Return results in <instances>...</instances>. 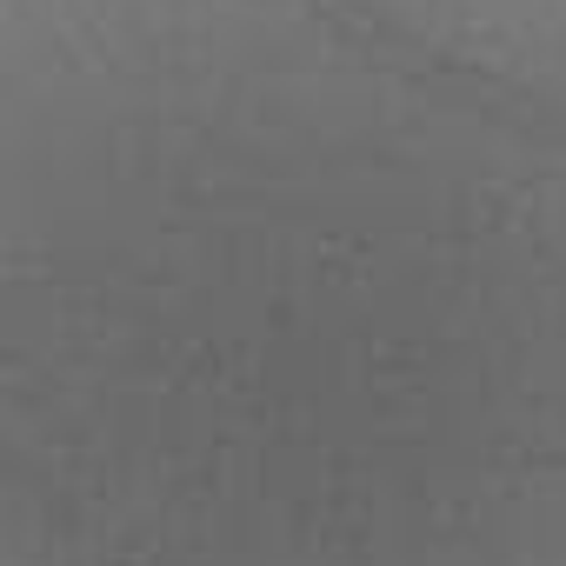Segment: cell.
<instances>
[{"mask_svg":"<svg viewBox=\"0 0 566 566\" xmlns=\"http://www.w3.org/2000/svg\"><path fill=\"white\" fill-rule=\"evenodd\" d=\"M0 566H566V0H0Z\"/></svg>","mask_w":566,"mask_h":566,"instance_id":"6da1fadb","label":"cell"}]
</instances>
